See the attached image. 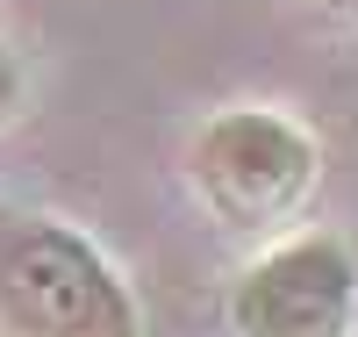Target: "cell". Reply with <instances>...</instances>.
Listing matches in <instances>:
<instances>
[{
	"label": "cell",
	"mask_w": 358,
	"mask_h": 337,
	"mask_svg": "<svg viewBox=\"0 0 358 337\" xmlns=\"http://www.w3.org/2000/svg\"><path fill=\"white\" fill-rule=\"evenodd\" d=\"M29 108V57L15 50V36H0V130H15Z\"/></svg>",
	"instance_id": "obj_4"
},
{
	"label": "cell",
	"mask_w": 358,
	"mask_h": 337,
	"mask_svg": "<svg viewBox=\"0 0 358 337\" xmlns=\"http://www.w3.org/2000/svg\"><path fill=\"white\" fill-rule=\"evenodd\" d=\"M0 337H143V294L79 223L0 201Z\"/></svg>",
	"instance_id": "obj_2"
},
{
	"label": "cell",
	"mask_w": 358,
	"mask_h": 337,
	"mask_svg": "<svg viewBox=\"0 0 358 337\" xmlns=\"http://www.w3.org/2000/svg\"><path fill=\"white\" fill-rule=\"evenodd\" d=\"M322 8H351V15H358V0H322Z\"/></svg>",
	"instance_id": "obj_5"
},
{
	"label": "cell",
	"mask_w": 358,
	"mask_h": 337,
	"mask_svg": "<svg viewBox=\"0 0 358 337\" xmlns=\"http://www.w3.org/2000/svg\"><path fill=\"white\" fill-rule=\"evenodd\" d=\"M229 337H351L358 330V252L337 230H294L258 244L229 280Z\"/></svg>",
	"instance_id": "obj_3"
},
{
	"label": "cell",
	"mask_w": 358,
	"mask_h": 337,
	"mask_svg": "<svg viewBox=\"0 0 358 337\" xmlns=\"http://www.w3.org/2000/svg\"><path fill=\"white\" fill-rule=\"evenodd\" d=\"M179 179L201 201V216L222 223L229 237L280 244L322 194V137L294 108L229 101L187 130Z\"/></svg>",
	"instance_id": "obj_1"
}]
</instances>
